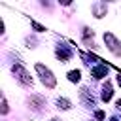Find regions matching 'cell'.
<instances>
[{"label": "cell", "mask_w": 121, "mask_h": 121, "mask_svg": "<svg viewBox=\"0 0 121 121\" xmlns=\"http://www.w3.org/2000/svg\"><path fill=\"white\" fill-rule=\"evenodd\" d=\"M36 72L40 74V78H42V81L45 83V87H49V89H53L55 87V78H53V74H51V70L49 68H45L43 64H36Z\"/></svg>", "instance_id": "1"}, {"label": "cell", "mask_w": 121, "mask_h": 121, "mask_svg": "<svg viewBox=\"0 0 121 121\" xmlns=\"http://www.w3.org/2000/svg\"><path fill=\"white\" fill-rule=\"evenodd\" d=\"M11 70H13V74L17 76V79H19L23 85H32V78L28 76V72H26L21 64H13V68H11Z\"/></svg>", "instance_id": "2"}, {"label": "cell", "mask_w": 121, "mask_h": 121, "mask_svg": "<svg viewBox=\"0 0 121 121\" xmlns=\"http://www.w3.org/2000/svg\"><path fill=\"white\" fill-rule=\"evenodd\" d=\"M104 40H106V43H108V47H110V51H113L115 55H121V47H119V42L112 36V34H104Z\"/></svg>", "instance_id": "3"}, {"label": "cell", "mask_w": 121, "mask_h": 121, "mask_svg": "<svg viewBox=\"0 0 121 121\" xmlns=\"http://www.w3.org/2000/svg\"><path fill=\"white\" fill-rule=\"evenodd\" d=\"M91 74H93V78L100 79V78H104V76L108 74V66H106V64H100V66L93 68V70H91Z\"/></svg>", "instance_id": "4"}, {"label": "cell", "mask_w": 121, "mask_h": 121, "mask_svg": "<svg viewBox=\"0 0 121 121\" xmlns=\"http://www.w3.org/2000/svg\"><path fill=\"white\" fill-rule=\"evenodd\" d=\"M57 59H60L62 62H68V60H70V51L64 49V47H59V49H57Z\"/></svg>", "instance_id": "5"}, {"label": "cell", "mask_w": 121, "mask_h": 121, "mask_svg": "<svg viewBox=\"0 0 121 121\" xmlns=\"http://www.w3.org/2000/svg\"><path fill=\"white\" fill-rule=\"evenodd\" d=\"M110 98H112V85H110V83H106V85H104V89H102V100H104V102H108Z\"/></svg>", "instance_id": "6"}, {"label": "cell", "mask_w": 121, "mask_h": 121, "mask_svg": "<svg viewBox=\"0 0 121 121\" xmlns=\"http://www.w3.org/2000/svg\"><path fill=\"white\" fill-rule=\"evenodd\" d=\"M79 78H81L79 70H72V72H68V79H70V81H79Z\"/></svg>", "instance_id": "7"}, {"label": "cell", "mask_w": 121, "mask_h": 121, "mask_svg": "<svg viewBox=\"0 0 121 121\" xmlns=\"http://www.w3.org/2000/svg\"><path fill=\"white\" fill-rule=\"evenodd\" d=\"M57 104H59V108H62V110H70V106H72L66 98H59V100H57Z\"/></svg>", "instance_id": "8"}, {"label": "cell", "mask_w": 121, "mask_h": 121, "mask_svg": "<svg viewBox=\"0 0 121 121\" xmlns=\"http://www.w3.org/2000/svg\"><path fill=\"white\" fill-rule=\"evenodd\" d=\"M32 26H34V28H36L38 32H43V30H45V28H43L42 25H38V23H34V21H32Z\"/></svg>", "instance_id": "9"}, {"label": "cell", "mask_w": 121, "mask_h": 121, "mask_svg": "<svg viewBox=\"0 0 121 121\" xmlns=\"http://www.w3.org/2000/svg\"><path fill=\"white\" fill-rule=\"evenodd\" d=\"M95 115H96V119H104V115H106V113H104L102 110H98V112H96Z\"/></svg>", "instance_id": "10"}, {"label": "cell", "mask_w": 121, "mask_h": 121, "mask_svg": "<svg viewBox=\"0 0 121 121\" xmlns=\"http://www.w3.org/2000/svg\"><path fill=\"white\" fill-rule=\"evenodd\" d=\"M2 113H8V102L6 100L2 102Z\"/></svg>", "instance_id": "11"}, {"label": "cell", "mask_w": 121, "mask_h": 121, "mask_svg": "<svg viewBox=\"0 0 121 121\" xmlns=\"http://www.w3.org/2000/svg\"><path fill=\"white\" fill-rule=\"evenodd\" d=\"M117 83H119V85H121V74H119V76H117Z\"/></svg>", "instance_id": "12"}]
</instances>
